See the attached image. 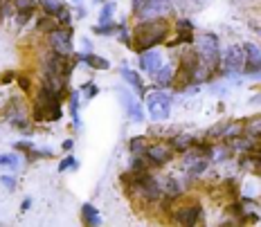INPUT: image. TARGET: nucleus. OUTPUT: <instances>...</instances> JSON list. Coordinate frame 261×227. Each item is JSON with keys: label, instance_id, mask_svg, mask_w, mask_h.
Wrapping results in <instances>:
<instances>
[{"label": "nucleus", "instance_id": "obj_3", "mask_svg": "<svg viewBox=\"0 0 261 227\" xmlns=\"http://www.w3.org/2000/svg\"><path fill=\"white\" fill-rule=\"evenodd\" d=\"M196 47H198L196 52H198L200 61L216 72V68H219V63H221V41H219V36L212 34V32H205V34H200L198 39H196Z\"/></svg>", "mask_w": 261, "mask_h": 227}, {"label": "nucleus", "instance_id": "obj_22", "mask_svg": "<svg viewBox=\"0 0 261 227\" xmlns=\"http://www.w3.org/2000/svg\"><path fill=\"white\" fill-rule=\"evenodd\" d=\"M126 147H128V153L130 155H144V151H146V147H149V142H146L144 135H135V137L128 139Z\"/></svg>", "mask_w": 261, "mask_h": 227}, {"label": "nucleus", "instance_id": "obj_38", "mask_svg": "<svg viewBox=\"0 0 261 227\" xmlns=\"http://www.w3.org/2000/svg\"><path fill=\"white\" fill-rule=\"evenodd\" d=\"M0 185H3L5 189H9V191H14V189H16V180L12 176H0Z\"/></svg>", "mask_w": 261, "mask_h": 227}, {"label": "nucleus", "instance_id": "obj_2", "mask_svg": "<svg viewBox=\"0 0 261 227\" xmlns=\"http://www.w3.org/2000/svg\"><path fill=\"white\" fill-rule=\"evenodd\" d=\"M61 115H63L61 99H57L54 95L41 88V93L36 95V104H34V120L36 122H59Z\"/></svg>", "mask_w": 261, "mask_h": 227}, {"label": "nucleus", "instance_id": "obj_17", "mask_svg": "<svg viewBox=\"0 0 261 227\" xmlns=\"http://www.w3.org/2000/svg\"><path fill=\"white\" fill-rule=\"evenodd\" d=\"M77 61H79V63H86L88 68H95V70H108V68H111L108 59H104V56H97V54H92V52L77 54Z\"/></svg>", "mask_w": 261, "mask_h": 227}, {"label": "nucleus", "instance_id": "obj_48", "mask_svg": "<svg viewBox=\"0 0 261 227\" xmlns=\"http://www.w3.org/2000/svg\"><path fill=\"white\" fill-rule=\"evenodd\" d=\"M257 101H261V95L259 97H252V104H257Z\"/></svg>", "mask_w": 261, "mask_h": 227}, {"label": "nucleus", "instance_id": "obj_15", "mask_svg": "<svg viewBox=\"0 0 261 227\" xmlns=\"http://www.w3.org/2000/svg\"><path fill=\"white\" fill-rule=\"evenodd\" d=\"M160 187H162V196H165L167 201H176V198L182 196L180 182H178L173 176H165V178H162V180H160Z\"/></svg>", "mask_w": 261, "mask_h": 227}, {"label": "nucleus", "instance_id": "obj_29", "mask_svg": "<svg viewBox=\"0 0 261 227\" xmlns=\"http://www.w3.org/2000/svg\"><path fill=\"white\" fill-rule=\"evenodd\" d=\"M115 9H117V5L113 3H106L104 7H101V14H99V23H111L113 20V14H115Z\"/></svg>", "mask_w": 261, "mask_h": 227}, {"label": "nucleus", "instance_id": "obj_16", "mask_svg": "<svg viewBox=\"0 0 261 227\" xmlns=\"http://www.w3.org/2000/svg\"><path fill=\"white\" fill-rule=\"evenodd\" d=\"M119 74H122V79L126 81V83L130 86L133 90H138V95H144L146 97V88H144V81L142 77H140L135 70H128V68H122L119 70Z\"/></svg>", "mask_w": 261, "mask_h": 227}, {"label": "nucleus", "instance_id": "obj_35", "mask_svg": "<svg viewBox=\"0 0 261 227\" xmlns=\"http://www.w3.org/2000/svg\"><path fill=\"white\" fill-rule=\"evenodd\" d=\"M57 20H59V25H63V27H68L70 23H72V16H70V9H61V14L57 16Z\"/></svg>", "mask_w": 261, "mask_h": 227}, {"label": "nucleus", "instance_id": "obj_47", "mask_svg": "<svg viewBox=\"0 0 261 227\" xmlns=\"http://www.w3.org/2000/svg\"><path fill=\"white\" fill-rule=\"evenodd\" d=\"M81 45H84V47H86V52H88V50H90V41H88V39H84V41H81Z\"/></svg>", "mask_w": 261, "mask_h": 227}, {"label": "nucleus", "instance_id": "obj_27", "mask_svg": "<svg viewBox=\"0 0 261 227\" xmlns=\"http://www.w3.org/2000/svg\"><path fill=\"white\" fill-rule=\"evenodd\" d=\"M227 124H230V122H219V124H214V126H212L210 131L205 133V137H207V139H223V133H225Z\"/></svg>", "mask_w": 261, "mask_h": 227}, {"label": "nucleus", "instance_id": "obj_10", "mask_svg": "<svg viewBox=\"0 0 261 227\" xmlns=\"http://www.w3.org/2000/svg\"><path fill=\"white\" fill-rule=\"evenodd\" d=\"M200 216H203L200 205L189 203V205H182V207H178L176 212H173V220H176L178 225H196L200 220Z\"/></svg>", "mask_w": 261, "mask_h": 227}, {"label": "nucleus", "instance_id": "obj_1", "mask_svg": "<svg viewBox=\"0 0 261 227\" xmlns=\"http://www.w3.org/2000/svg\"><path fill=\"white\" fill-rule=\"evenodd\" d=\"M169 34V23L167 18H146L140 25H135L133 39H130V47L135 52H146L160 45Z\"/></svg>", "mask_w": 261, "mask_h": 227}, {"label": "nucleus", "instance_id": "obj_32", "mask_svg": "<svg viewBox=\"0 0 261 227\" xmlns=\"http://www.w3.org/2000/svg\"><path fill=\"white\" fill-rule=\"evenodd\" d=\"M14 5H16V12H34L36 9L34 0H14Z\"/></svg>", "mask_w": 261, "mask_h": 227}, {"label": "nucleus", "instance_id": "obj_44", "mask_svg": "<svg viewBox=\"0 0 261 227\" xmlns=\"http://www.w3.org/2000/svg\"><path fill=\"white\" fill-rule=\"evenodd\" d=\"M32 207V201L30 198H27V201H23V205H20V212H27V209Z\"/></svg>", "mask_w": 261, "mask_h": 227}, {"label": "nucleus", "instance_id": "obj_6", "mask_svg": "<svg viewBox=\"0 0 261 227\" xmlns=\"http://www.w3.org/2000/svg\"><path fill=\"white\" fill-rule=\"evenodd\" d=\"M173 151L169 144H162V142H155V144H149L144 151V158L146 162H149L151 169H160V166H165L167 162H169L173 158Z\"/></svg>", "mask_w": 261, "mask_h": 227}, {"label": "nucleus", "instance_id": "obj_37", "mask_svg": "<svg viewBox=\"0 0 261 227\" xmlns=\"http://www.w3.org/2000/svg\"><path fill=\"white\" fill-rule=\"evenodd\" d=\"M117 36H119V41L122 43H126V45H130V34H128V30H126V25H119V30H117Z\"/></svg>", "mask_w": 261, "mask_h": 227}, {"label": "nucleus", "instance_id": "obj_28", "mask_svg": "<svg viewBox=\"0 0 261 227\" xmlns=\"http://www.w3.org/2000/svg\"><path fill=\"white\" fill-rule=\"evenodd\" d=\"M119 30V25H115L111 20V23H99L97 27H92V32L95 34H99V36H108V34H115V32Z\"/></svg>", "mask_w": 261, "mask_h": 227}, {"label": "nucleus", "instance_id": "obj_45", "mask_svg": "<svg viewBox=\"0 0 261 227\" xmlns=\"http://www.w3.org/2000/svg\"><path fill=\"white\" fill-rule=\"evenodd\" d=\"M74 16H77V18H84V16H86V9H84V5H79V9H77V14H74Z\"/></svg>", "mask_w": 261, "mask_h": 227}, {"label": "nucleus", "instance_id": "obj_5", "mask_svg": "<svg viewBox=\"0 0 261 227\" xmlns=\"http://www.w3.org/2000/svg\"><path fill=\"white\" fill-rule=\"evenodd\" d=\"M200 63V56L196 50H185L180 56V68L176 72L173 83H178V90H185L187 86H194V72Z\"/></svg>", "mask_w": 261, "mask_h": 227}, {"label": "nucleus", "instance_id": "obj_7", "mask_svg": "<svg viewBox=\"0 0 261 227\" xmlns=\"http://www.w3.org/2000/svg\"><path fill=\"white\" fill-rule=\"evenodd\" d=\"M47 43H50V47L54 52H59V54H72V30H70V25L68 27H63V25H59L54 32H50V36H47Z\"/></svg>", "mask_w": 261, "mask_h": 227}, {"label": "nucleus", "instance_id": "obj_41", "mask_svg": "<svg viewBox=\"0 0 261 227\" xmlns=\"http://www.w3.org/2000/svg\"><path fill=\"white\" fill-rule=\"evenodd\" d=\"M18 88L23 90V93H27V90H30V79H27V77H18Z\"/></svg>", "mask_w": 261, "mask_h": 227}, {"label": "nucleus", "instance_id": "obj_18", "mask_svg": "<svg viewBox=\"0 0 261 227\" xmlns=\"http://www.w3.org/2000/svg\"><path fill=\"white\" fill-rule=\"evenodd\" d=\"M194 142L196 139L192 137V135H187V133H178V135H173V137L169 139V147L173 151H178V153H185L187 149H192L194 147Z\"/></svg>", "mask_w": 261, "mask_h": 227}, {"label": "nucleus", "instance_id": "obj_50", "mask_svg": "<svg viewBox=\"0 0 261 227\" xmlns=\"http://www.w3.org/2000/svg\"><path fill=\"white\" fill-rule=\"evenodd\" d=\"M95 3H106V0H95Z\"/></svg>", "mask_w": 261, "mask_h": 227}, {"label": "nucleus", "instance_id": "obj_20", "mask_svg": "<svg viewBox=\"0 0 261 227\" xmlns=\"http://www.w3.org/2000/svg\"><path fill=\"white\" fill-rule=\"evenodd\" d=\"M243 135H248L250 139H261V115H254L250 117V120H246V124H243Z\"/></svg>", "mask_w": 261, "mask_h": 227}, {"label": "nucleus", "instance_id": "obj_39", "mask_svg": "<svg viewBox=\"0 0 261 227\" xmlns=\"http://www.w3.org/2000/svg\"><path fill=\"white\" fill-rule=\"evenodd\" d=\"M146 3H149V0H133V7H130V12H133V16H138L140 12H142Z\"/></svg>", "mask_w": 261, "mask_h": 227}, {"label": "nucleus", "instance_id": "obj_49", "mask_svg": "<svg viewBox=\"0 0 261 227\" xmlns=\"http://www.w3.org/2000/svg\"><path fill=\"white\" fill-rule=\"evenodd\" d=\"M72 3H74V5H84V0H72Z\"/></svg>", "mask_w": 261, "mask_h": 227}, {"label": "nucleus", "instance_id": "obj_25", "mask_svg": "<svg viewBox=\"0 0 261 227\" xmlns=\"http://www.w3.org/2000/svg\"><path fill=\"white\" fill-rule=\"evenodd\" d=\"M207 166H210V158H198L194 162V164H189L187 166V174L196 178V176H203L205 171H207Z\"/></svg>", "mask_w": 261, "mask_h": 227}, {"label": "nucleus", "instance_id": "obj_43", "mask_svg": "<svg viewBox=\"0 0 261 227\" xmlns=\"http://www.w3.org/2000/svg\"><path fill=\"white\" fill-rule=\"evenodd\" d=\"M72 147H74V139H65L63 142V151H70Z\"/></svg>", "mask_w": 261, "mask_h": 227}, {"label": "nucleus", "instance_id": "obj_42", "mask_svg": "<svg viewBox=\"0 0 261 227\" xmlns=\"http://www.w3.org/2000/svg\"><path fill=\"white\" fill-rule=\"evenodd\" d=\"M252 160H254V174L261 178V158L259 155H252Z\"/></svg>", "mask_w": 261, "mask_h": 227}, {"label": "nucleus", "instance_id": "obj_12", "mask_svg": "<svg viewBox=\"0 0 261 227\" xmlns=\"http://www.w3.org/2000/svg\"><path fill=\"white\" fill-rule=\"evenodd\" d=\"M169 12H171V3H169V0H149V3L144 5V9L138 16L142 20H146V18H165Z\"/></svg>", "mask_w": 261, "mask_h": 227}, {"label": "nucleus", "instance_id": "obj_34", "mask_svg": "<svg viewBox=\"0 0 261 227\" xmlns=\"http://www.w3.org/2000/svg\"><path fill=\"white\" fill-rule=\"evenodd\" d=\"M32 14H34V12H16V25H18V27H25L27 23H30Z\"/></svg>", "mask_w": 261, "mask_h": 227}, {"label": "nucleus", "instance_id": "obj_30", "mask_svg": "<svg viewBox=\"0 0 261 227\" xmlns=\"http://www.w3.org/2000/svg\"><path fill=\"white\" fill-rule=\"evenodd\" d=\"M65 169H79V162L74 155H65V158L59 162V171H65Z\"/></svg>", "mask_w": 261, "mask_h": 227}, {"label": "nucleus", "instance_id": "obj_8", "mask_svg": "<svg viewBox=\"0 0 261 227\" xmlns=\"http://www.w3.org/2000/svg\"><path fill=\"white\" fill-rule=\"evenodd\" d=\"M246 66V52L243 45H230L223 54V72L225 74H237Z\"/></svg>", "mask_w": 261, "mask_h": 227}, {"label": "nucleus", "instance_id": "obj_13", "mask_svg": "<svg viewBox=\"0 0 261 227\" xmlns=\"http://www.w3.org/2000/svg\"><path fill=\"white\" fill-rule=\"evenodd\" d=\"M162 66V54L158 50H146V52H140V70L142 72H149L151 77L160 70Z\"/></svg>", "mask_w": 261, "mask_h": 227}, {"label": "nucleus", "instance_id": "obj_21", "mask_svg": "<svg viewBox=\"0 0 261 227\" xmlns=\"http://www.w3.org/2000/svg\"><path fill=\"white\" fill-rule=\"evenodd\" d=\"M81 220H84V225H90V227H95V225L101 223L99 212H97L95 205H90V203L81 205Z\"/></svg>", "mask_w": 261, "mask_h": 227}, {"label": "nucleus", "instance_id": "obj_4", "mask_svg": "<svg viewBox=\"0 0 261 227\" xmlns=\"http://www.w3.org/2000/svg\"><path fill=\"white\" fill-rule=\"evenodd\" d=\"M144 104H146V112H149L151 120L165 122L167 117H169V112H171L173 99H171V95L165 93V90H153V93L146 95Z\"/></svg>", "mask_w": 261, "mask_h": 227}, {"label": "nucleus", "instance_id": "obj_9", "mask_svg": "<svg viewBox=\"0 0 261 227\" xmlns=\"http://www.w3.org/2000/svg\"><path fill=\"white\" fill-rule=\"evenodd\" d=\"M243 52H246V66H243L246 74L252 79H261V47L257 43H246Z\"/></svg>", "mask_w": 261, "mask_h": 227}, {"label": "nucleus", "instance_id": "obj_36", "mask_svg": "<svg viewBox=\"0 0 261 227\" xmlns=\"http://www.w3.org/2000/svg\"><path fill=\"white\" fill-rule=\"evenodd\" d=\"M70 110H72V115H77V112H79V93H77V90H72V93H70Z\"/></svg>", "mask_w": 261, "mask_h": 227}, {"label": "nucleus", "instance_id": "obj_40", "mask_svg": "<svg viewBox=\"0 0 261 227\" xmlns=\"http://www.w3.org/2000/svg\"><path fill=\"white\" fill-rule=\"evenodd\" d=\"M14 147H16V151H25V153H27V151L34 149V144H32L30 139H23V142H16Z\"/></svg>", "mask_w": 261, "mask_h": 227}, {"label": "nucleus", "instance_id": "obj_19", "mask_svg": "<svg viewBox=\"0 0 261 227\" xmlns=\"http://www.w3.org/2000/svg\"><path fill=\"white\" fill-rule=\"evenodd\" d=\"M153 79H155L160 86H171L173 79H176V68H173L171 63H167V66L162 63L160 70H158V72L153 74Z\"/></svg>", "mask_w": 261, "mask_h": 227}, {"label": "nucleus", "instance_id": "obj_24", "mask_svg": "<svg viewBox=\"0 0 261 227\" xmlns=\"http://www.w3.org/2000/svg\"><path fill=\"white\" fill-rule=\"evenodd\" d=\"M57 27H59V20L54 18V16H47V14H43L39 18V23H36V30H39V32H47V34L54 32Z\"/></svg>", "mask_w": 261, "mask_h": 227}, {"label": "nucleus", "instance_id": "obj_33", "mask_svg": "<svg viewBox=\"0 0 261 227\" xmlns=\"http://www.w3.org/2000/svg\"><path fill=\"white\" fill-rule=\"evenodd\" d=\"M81 90L86 93V99H92V97L99 95V86H97V83H84V86H81Z\"/></svg>", "mask_w": 261, "mask_h": 227}, {"label": "nucleus", "instance_id": "obj_11", "mask_svg": "<svg viewBox=\"0 0 261 227\" xmlns=\"http://www.w3.org/2000/svg\"><path fill=\"white\" fill-rule=\"evenodd\" d=\"M119 99H122V106L126 110V115L130 117V122H135V124L144 122V108L138 101V97H133L128 90H119Z\"/></svg>", "mask_w": 261, "mask_h": 227}, {"label": "nucleus", "instance_id": "obj_26", "mask_svg": "<svg viewBox=\"0 0 261 227\" xmlns=\"http://www.w3.org/2000/svg\"><path fill=\"white\" fill-rule=\"evenodd\" d=\"M254 144H257V142H254V139H250L248 135H243V137L239 135L237 142L232 144V149H234V151H241V153H250V151L254 149Z\"/></svg>", "mask_w": 261, "mask_h": 227}, {"label": "nucleus", "instance_id": "obj_46", "mask_svg": "<svg viewBox=\"0 0 261 227\" xmlns=\"http://www.w3.org/2000/svg\"><path fill=\"white\" fill-rule=\"evenodd\" d=\"M12 81V72H7V74H3V83H9Z\"/></svg>", "mask_w": 261, "mask_h": 227}, {"label": "nucleus", "instance_id": "obj_23", "mask_svg": "<svg viewBox=\"0 0 261 227\" xmlns=\"http://www.w3.org/2000/svg\"><path fill=\"white\" fill-rule=\"evenodd\" d=\"M39 5H41V9H43V14L54 16V18H57V16L61 14V9H63L61 0H39Z\"/></svg>", "mask_w": 261, "mask_h": 227}, {"label": "nucleus", "instance_id": "obj_31", "mask_svg": "<svg viewBox=\"0 0 261 227\" xmlns=\"http://www.w3.org/2000/svg\"><path fill=\"white\" fill-rule=\"evenodd\" d=\"M0 166H9V169H16L18 166V158L12 153H0Z\"/></svg>", "mask_w": 261, "mask_h": 227}, {"label": "nucleus", "instance_id": "obj_51", "mask_svg": "<svg viewBox=\"0 0 261 227\" xmlns=\"http://www.w3.org/2000/svg\"><path fill=\"white\" fill-rule=\"evenodd\" d=\"M0 3H3V0H0Z\"/></svg>", "mask_w": 261, "mask_h": 227}, {"label": "nucleus", "instance_id": "obj_14", "mask_svg": "<svg viewBox=\"0 0 261 227\" xmlns=\"http://www.w3.org/2000/svg\"><path fill=\"white\" fill-rule=\"evenodd\" d=\"M176 39L173 41H169V47H176V45H180V43H192L194 41V27H192V23L189 20H178L176 23Z\"/></svg>", "mask_w": 261, "mask_h": 227}]
</instances>
